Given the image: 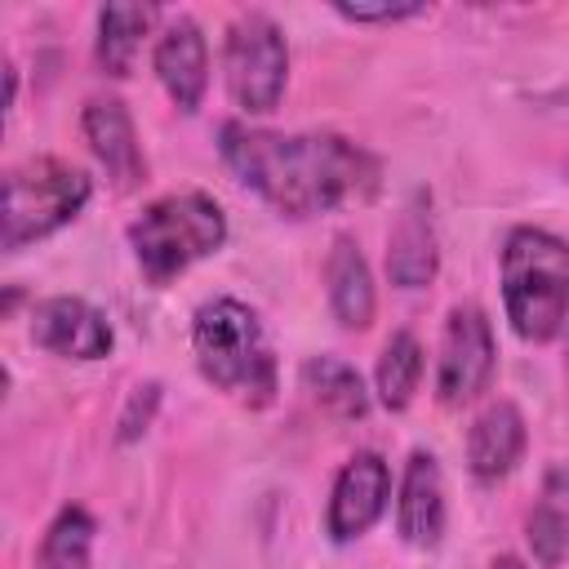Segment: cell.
<instances>
[{
  "label": "cell",
  "instance_id": "6da1fadb",
  "mask_svg": "<svg viewBox=\"0 0 569 569\" xmlns=\"http://www.w3.org/2000/svg\"><path fill=\"white\" fill-rule=\"evenodd\" d=\"M222 164L280 218H316L378 191V160L342 133H271L244 120L218 129Z\"/></svg>",
  "mask_w": 569,
  "mask_h": 569
},
{
  "label": "cell",
  "instance_id": "ffe728a7",
  "mask_svg": "<svg viewBox=\"0 0 569 569\" xmlns=\"http://www.w3.org/2000/svg\"><path fill=\"white\" fill-rule=\"evenodd\" d=\"M93 533H98L93 516L80 502H67L40 538V569H89L93 565Z\"/></svg>",
  "mask_w": 569,
  "mask_h": 569
},
{
  "label": "cell",
  "instance_id": "5bb4252c",
  "mask_svg": "<svg viewBox=\"0 0 569 569\" xmlns=\"http://www.w3.org/2000/svg\"><path fill=\"white\" fill-rule=\"evenodd\" d=\"M325 293H329V311L342 329H369L373 311H378V289H373V271L369 258L360 253V244L351 236H333L329 258H325Z\"/></svg>",
  "mask_w": 569,
  "mask_h": 569
},
{
  "label": "cell",
  "instance_id": "9c48e42d",
  "mask_svg": "<svg viewBox=\"0 0 569 569\" xmlns=\"http://www.w3.org/2000/svg\"><path fill=\"white\" fill-rule=\"evenodd\" d=\"M31 342L58 360H102L116 347V329L93 302L76 293H58V298L36 302Z\"/></svg>",
  "mask_w": 569,
  "mask_h": 569
},
{
  "label": "cell",
  "instance_id": "30bf717a",
  "mask_svg": "<svg viewBox=\"0 0 569 569\" xmlns=\"http://www.w3.org/2000/svg\"><path fill=\"white\" fill-rule=\"evenodd\" d=\"M80 129H84V142H89L93 160L107 169V178L120 191H133V187L147 182V156H142V142H138L133 116L116 93L89 98L84 111H80Z\"/></svg>",
  "mask_w": 569,
  "mask_h": 569
},
{
  "label": "cell",
  "instance_id": "8992f818",
  "mask_svg": "<svg viewBox=\"0 0 569 569\" xmlns=\"http://www.w3.org/2000/svg\"><path fill=\"white\" fill-rule=\"evenodd\" d=\"M227 93L244 116H271L289 84V44L271 13L249 9L227 27Z\"/></svg>",
  "mask_w": 569,
  "mask_h": 569
},
{
  "label": "cell",
  "instance_id": "7402d4cb",
  "mask_svg": "<svg viewBox=\"0 0 569 569\" xmlns=\"http://www.w3.org/2000/svg\"><path fill=\"white\" fill-rule=\"evenodd\" d=\"M156 405H160V382H147V387H138V391L129 396V409H124V418H120V445L138 440V436L151 427Z\"/></svg>",
  "mask_w": 569,
  "mask_h": 569
},
{
  "label": "cell",
  "instance_id": "4fadbf2b",
  "mask_svg": "<svg viewBox=\"0 0 569 569\" xmlns=\"http://www.w3.org/2000/svg\"><path fill=\"white\" fill-rule=\"evenodd\" d=\"M525 445H529L525 413L511 400H489L467 431V467L480 485H493L516 471V462L525 458Z\"/></svg>",
  "mask_w": 569,
  "mask_h": 569
},
{
  "label": "cell",
  "instance_id": "cb8c5ba5",
  "mask_svg": "<svg viewBox=\"0 0 569 569\" xmlns=\"http://www.w3.org/2000/svg\"><path fill=\"white\" fill-rule=\"evenodd\" d=\"M565 369H569V360H565Z\"/></svg>",
  "mask_w": 569,
  "mask_h": 569
},
{
  "label": "cell",
  "instance_id": "3957f363",
  "mask_svg": "<svg viewBox=\"0 0 569 569\" xmlns=\"http://www.w3.org/2000/svg\"><path fill=\"white\" fill-rule=\"evenodd\" d=\"M502 311L525 342H551L569 320V244L547 227L502 240Z\"/></svg>",
  "mask_w": 569,
  "mask_h": 569
},
{
  "label": "cell",
  "instance_id": "2e32d148",
  "mask_svg": "<svg viewBox=\"0 0 569 569\" xmlns=\"http://www.w3.org/2000/svg\"><path fill=\"white\" fill-rule=\"evenodd\" d=\"M525 542L542 569L569 560V462H551L542 471L538 498L525 516Z\"/></svg>",
  "mask_w": 569,
  "mask_h": 569
},
{
  "label": "cell",
  "instance_id": "7c38bea8",
  "mask_svg": "<svg viewBox=\"0 0 569 569\" xmlns=\"http://www.w3.org/2000/svg\"><path fill=\"white\" fill-rule=\"evenodd\" d=\"M445 520H449V502H445L440 462L427 449H413L400 476V493H396V533L409 547L431 551L445 538Z\"/></svg>",
  "mask_w": 569,
  "mask_h": 569
},
{
  "label": "cell",
  "instance_id": "d6986e66",
  "mask_svg": "<svg viewBox=\"0 0 569 569\" xmlns=\"http://www.w3.org/2000/svg\"><path fill=\"white\" fill-rule=\"evenodd\" d=\"M418 382H422V342L409 329H396L373 369V391H378L382 409H391V413L409 409Z\"/></svg>",
  "mask_w": 569,
  "mask_h": 569
},
{
  "label": "cell",
  "instance_id": "8fae6325",
  "mask_svg": "<svg viewBox=\"0 0 569 569\" xmlns=\"http://www.w3.org/2000/svg\"><path fill=\"white\" fill-rule=\"evenodd\" d=\"M156 76L169 93V102L178 111H196L204 102V89H209V44H204V31L196 18L178 13L169 18L160 31H156Z\"/></svg>",
  "mask_w": 569,
  "mask_h": 569
},
{
  "label": "cell",
  "instance_id": "277c9868",
  "mask_svg": "<svg viewBox=\"0 0 569 569\" xmlns=\"http://www.w3.org/2000/svg\"><path fill=\"white\" fill-rule=\"evenodd\" d=\"M227 244V213L204 191H169L129 222V249L151 284H169Z\"/></svg>",
  "mask_w": 569,
  "mask_h": 569
},
{
  "label": "cell",
  "instance_id": "ac0fdd59",
  "mask_svg": "<svg viewBox=\"0 0 569 569\" xmlns=\"http://www.w3.org/2000/svg\"><path fill=\"white\" fill-rule=\"evenodd\" d=\"M302 391L320 405V409H329L333 418H347V422H356V418H365L369 413V391H365V378L356 373V365H347L342 356H311V360H302Z\"/></svg>",
  "mask_w": 569,
  "mask_h": 569
},
{
  "label": "cell",
  "instance_id": "9a60e30c",
  "mask_svg": "<svg viewBox=\"0 0 569 569\" xmlns=\"http://www.w3.org/2000/svg\"><path fill=\"white\" fill-rule=\"evenodd\" d=\"M436 271H440V249H436L427 196H413L387 236V276L396 289H422L436 280Z\"/></svg>",
  "mask_w": 569,
  "mask_h": 569
},
{
  "label": "cell",
  "instance_id": "5b68a950",
  "mask_svg": "<svg viewBox=\"0 0 569 569\" xmlns=\"http://www.w3.org/2000/svg\"><path fill=\"white\" fill-rule=\"evenodd\" d=\"M89 196H93L89 173L58 156H36L13 164L4 173V236H0L4 253H22L27 244L76 222Z\"/></svg>",
  "mask_w": 569,
  "mask_h": 569
},
{
  "label": "cell",
  "instance_id": "ba28073f",
  "mask_svg": "<svg viewBox=\"0 0 569 569\" xmlns=\"http://www.w3.org/2000/svg\"><path fill=\"white\" fill-rule=\"evenodd\" d=\"M387 498H391V467L382 453L373 449H360L342 462V471L333 476V489H329V511H325V529L333 542H356L365 538L382 511H387Z\"/></svg>",
  "mask_w": 569,
  "mask_h": 569
},
{
  "label": "cell",
  "instance_id": "7a4b0ae2",
  "mask_svg": "<svg viewBox=\"0 0 569 569\" xmlns=\"http://www.w3.org/2000/svg\"><path fill=\"white\" fill-rule=\"evenodd\" d=\"M191 356L204 382L236 396L249 409L276 400V356L267 347L262 320L240 298H209L191 316Z\"/></svg>",
  "mask_w": 569,
  "mask_h": 569
},
{
  "label": "cell",
  "instance_id": "e0dca14e",
  "mask_svg": "<svg viewBox=\"0 0 569 569\" xmlns=\"http://www.w3.org/2000/svg\"><path fill=\"white\" fill-rule=\"evenodd\" d=\"M160 22V9L156 4H102L98 9V67L116 80H124L138 62V49L142 40L151 36V27Z\"/></svg>",
  "mask_w": 569,
  "mask_h": 569
},
{
  "label": "cell",
  "instance_id": "52a82bcc",
  "mask_svg": "<svg viewBox=\"0 0 569 569\" xmlns=\"http://www.w3.org/2000/svg\"><path fill=\"white\" fill-rule=\"evenodd\" d=\"M498 369V347H493V325L476 302H458L445 316L440 333V360H436V396L449 409L471 405L476 396L489 391Z\"/></svg>",
  "mask_w": 569,
  "mask_h": 569
},
{
  "label": "cell",
  "instance_id": "44dd1931",
  "mask_svg": "<svg viewBox=\"0 0 569 569\" xmlns=\"http://www.w3.org/2000/svg\"><path fill=\"white\" fill-rule=\"evenodd\" d=\"M427 4H418V0H378V4H347V0H338L333 4V13L342 18V22H356V27H391V22H405V18H418Z\"/></svg>",
  "mask_w": 569,
  "mask_h": 569
},
{
  "label": "cell",
  "instance_id": "603a6c76",
  "mask_svg": "<svg viewBox=\"0 0 569 569\" xmlns=\"http://www.w3.org/2000/svg\"><path fill=\"white\" fill-rule=\"evenodd\" d=\"M485 569H525V560H520V556H511V551H502V556H493Z\"/></svg>",
  "mask_w": 569,
  "mask_h": 569
}]
</instances>
